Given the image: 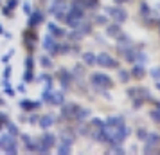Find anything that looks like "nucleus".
<instances>
[{"mask_svg":"<svg viewBox=\"0 0 160 155\" xmlns=\"http://www.w3.org/2000/svg\"><path fill=\"white\" fill-rule=\"evenodd\" d=\"M90 83H92L94 89H112V87H113L112 78H110L108 74H104V72L92 74V76H90Z\"/></svg>","mask_w":160,"mask_h":155,"instance_id":"1","label":"nucleus"},{"mask_svg":"<svg viewBox=\"0 0 160 155\" xmlns=\"http://www.w3.org/2000/svg\"><path fill=\"white\" fill-rule=\"evenodd\" d=\"M117 59H113L110 56L108 52H99V54H95V65L99 67H104V69H117Z\"/></svg>","mask_w":160,"mask_h":155,"instance_id":"2","label":"nucleus"},{"mask_svg":"<svg viewBox=\"0 0 160 155\" xmlns=\"http://www.w3.org/2000/svg\"><path fill=\"white\" fill-rule=\"evenodd\" d=\"M104 15L112 16L115 22L122 23V22H126V18H128V11L124 8H121V6H115V8H104Z\"/></svg>","mask_w":160,"mask_h":155,"instance_id":"3","label":"nucleus"},{"mask_svg":"<svg viewBox=\"0 0 160 155\" xmlns=\"http://www.w3.org/2000/svg\"><path fill=\"white\" fill-rule=\"evenodd\" d=\"M160 146V135L158 133H148L146 137V144H144V152L146 155L148 153H155V148Z\"/></svg>","mask_w":160,"mask_h":155,"instance_id":"4","label":"nucleus"},{"mask_svg":"<svg viewBox=\"0 0 160 155\" xmlns=\"http://www.w3.org/2000/svg\"><path fill=\"white\" fill-rule=\"evenodd\" d=\"M81 106L76 103H63L61 105V117L63 119H74Z\"/></svg>","mask_w":160,"mask_h":155,"instance_id":"5","label":"nucleus"},{"mask_svg":"<svg viewBox=\"0 0 160 155\" xmlns=\"http://www.w3.org/2000/svg\"><path fill=\"white\" fill-rule=\"evenodd\" d=\"M56 45H58V40L49 33V34L43 38V49L49 52L51 56H56Z\"/></svg>","mask_w":160,"mask_h":155,"instance_id":"6","label":"nucleus"},{"mask_svg":"<svg viewBox=\"0 0 160 155\" xmlns=\"http://www.w3.org/2000/svg\"><path fill=\"white\" fill-rule=\"evenodd\" d=\"M58 76H59V83H61V89L67 90L72 83V72H68L67 69H59L58 70Z\"/></svg>","mask_w":160,"mask_h":155,"instance_id":"7","label":"nucleus"},{"mask_svg":"<svg viewBox=\"0 0 160 155\" xmlns=\"http://www.w3.org/2000/svg\"><path fill=\"white\" fill-rule=\"evenodd\" d=\"M22 141L25 144V150L29 153H36V148H38V139H31V135L27 133H22Z\"/></svg>","mask_w":160,"mask_h":155,"instance_id":"8","label":"nucleus"},{"mask_svg":"<svg viewBox=\"0 0 160 155\" xmlns=\"http://www.w3.org/2000/svg\"><path fill=\"white\" fill-rule=\"evenodd\" d=\"M43 22V13L42 11H31L29 13V20H27V25L29 27H36L38 23H42Z\"/></svg>","mask_w":160,"mask_h":155,"instance_id":"9","label":"nucleus"},{"mask_svg":"<svg viewBox=\"0 0 160 155\" xmlns=\"http://www.w3.org/2000/svg\"><path fill=\"white\" fill-rule=\"evenodd\" d=\"M104 125L110 126V128H119V126H124V117L122 116H110L106 121H104Z\"/></svg>","mask_w":160,"mask_h":155,"instance_id":"10","label":"nucleus"},{"mask_svg":"<svg viewBox=\"0 0 160 155\" xmlns=\"http://www.w3.org/2000/svg\"><path fill=\"white\" fill-rule=\"evenodd\" d=\"M38 141H40V142H42L43 146H47V148H52L54 144H56V135L45 130V133L42 135V139H38Z\"/></svg>","mask_w":160,"mask_h":155,"instance_id":"11","label":"nucleus"},{"mask_svg":"<svg viewBox=\"0 0 160 155\" xmlns=\"http://www.w3.org/2000/svg\"><path fill=\"white\" fill-rule=\"evenodd\" d=\"M40 105H42V101H31V99L20 101V106H22V110H25V112L36 110V108H40Z\"/></svg>","mask_w":160,"mask_h":155,"instance_id":"12","label":"nucleus"},{"mask_svg":"<svg viewBox=\"0 0 160 155\" xmlns=\"http://www.w3.org/2000/svg\"><path fill=\"white\" fill-rule=\"evenodd\" d=\"M131 70L130 74L133 76V78H137V80H140V78H144V74H146V69L144 65H140V63H131Z\"/></svg>","mask_w":160,"mask_h":155,"instance_id":"13","label":"nucleus"},{"mask_svg":"<svg viewBox=\"0 0 160 155\" xmlns=\"http://www.w3.org/2000/svg\"><path fill=\"white\" fill-rule=\"evenodd\" d=\"M122 33V29H121V23L119 22H115V23H110L108 27H106V34L108 36H113V38H117L119 34Z\"/></svg>","mask_w":160,"mask_h":155,"instance_id":"14","label":"nucleus"},{"mask_svg":"<svg viewBox=\"0 0 160 155\" xmlns=\"http://www.w3.org/2000/svg\"><path fill=\"white\" fill-rule=\"evenodd\" d=\"M52 123H54V117H52L51 114H47V116H43V117L38 119V125H40V128H42V130H47V128H51Z\"/></svg>","mask_w":160,"mask_h":155,"instance_id":"15","label":"nucleus"},{"mask_svg":"<svg viewBox=\"0 0 160 155\" xmlns=\"http://www.w3.org/2000/svg\"><path fill=\"white\" fill-rule=\"evenodd\" d=\"M88 117H90V110H88V108H79L74 119H76L78 123H87V119H88Z\"/></svg>","mask_w":160,"mask_h":155,"instance_id":"16","label":"nucleus"},{"mask_svg":"<svg viewBox=\"0 0 160 155\" xmlns=\"http://www.w3.org/2000/svg\"><path fill=\"white\" fill-rule=\"evenodd\" d=\"M65 103V94L59 90V92H52V101L51 105H58V106H61V105Z\"/></svg>","mask_w":160,"mask_h":155,"instance_id":"17","label":"nucleus"},{"mask_svg":"<svg viewBox=\"0 0 160 155\" xmlns=\"http://www.w3.org/2000/svg\"><path fill=\"white\" fill-rule=\"evenodd\" d=\"M65 36L68 38V40H72V42H74V40H83V38H85V34H83V33H81L79 29H78V27H74V29L70 31V33H67Z\"/></svg>","mask_w":160,"mask_h":155,"instance_id":"18","label":"nucleus"},{"mask_svg":"<svg viewBox=\"0 0 160 155\" xmlns=\"http://www.w3.org/2000/svg\"><path fill=\"white\" fill-rule=\"evenodd\" d=\"M83 63L85 65H95V54L92 51H88V52H83Z\"/></svg>","mask_w":160,"mask_h":155,"instance_id":"19","label":"nucleus"},{"mask_svg":"<svg viewBox=\"0 0 160 155\" xmlns=\"http://www.w3.org/2000/svg\"><path fill=\"white\" fill-rule=\"evenodd\" d=\"M78 29H79L85 36H87V34H90V33H92V23L87 22V20H81L79 25H78Z\"/></svg>","mask_w":160,"mask_h":155,"instance_id":"20","label":"nucleus"},{"mask_svg":"<svg viewBox=\"0 0 160 155\" xmlns=\"http://www.w3.org/2000/svg\"><path fill=\"white\" fill-rule=\"evenodd\" d=\"M59 137H61V142H65V144H70V146L74 144V139H76V137H74L70 132H61V133H59Z\"/></svg>","mask_w":160,"mask_h":155,"instance_id":"21","label":"nucleus"},{"mask_svg":"<svg viewBox=\"0 0 160 155\" xmlns=\"http://www.w3.org/2000/svg\"><path fill=\"white\" fill-rule=\"evenodd\" d=\"M56 152H58L59 155H68V153H72V146H70V144H65V142H59Z\"/></svg>","mask_w":160,"mask_h":155,"instance_id":"22","label":"nucleus"},{"mask_svg":"<svg viewBox=\"0 0 160 155\" xmlns=\"http://www.w3.org/2000/svg\"><path fill=\"white\" fill-rule=\"evenodd\" d=\"M117 74H119V80L122 83H128L131 80V74L128 72V70H124V69H119V67H117Z\"/></svg>","mask_w":160,"mask_h":155,"instance_id":"23","label":"nucleus"},{"mask_svg":"<svg viewBox=\"0 0 160 155\" xmlns=\"http://www.w3.org/2000/svg\"><path fill=\"white\" fill-rule=\"evenodd\" d=\"M70 52V45L68 44H58L56 45V54H68Z\"/></svg>","mask_w":160,"mask_h":155,"instance_id":"24","label":"nucleus"},{"mask_svg":"<svg viewBox=\"0 0 160 155\" xmlns=\"http://www.w3.org/2000/svg\"><path fill=\"white\" fill-rule=\"evenodd\" d=\"M88 125L92 126L94 130H101L102 126H104V121H102V119H99V117H94L90 123H88Z\"/></svg>","mask_w":160,"mask_h":155,"instance_id":"25","label":"nucleus"},{"mask_svg":"<svg viewBox=\"0 0 160 155\" xmlns=\"http://www.w3.org/2000/svg\"><path fill=\"white\" fill-rule=\"evenodd\" d=\"M32 80H34V69H25V72H23V81L31 83Z\"/></svg>","mask_w":160,"mask_h":155,"instance_id":"26","label":"nucleus"},{"mask_svg":"<svg viewBox=\"0 0 160 155\" xmlns=\"http://www.w3.org/2000/svg\"><path fill=\"white\" fill-rule=\"evenodd\" d=\"M42 101L51 103L52 101V89H43V92H42Z\"/></svg>","mask_w":160,"mask_h":155,"instance_id":"27","label":"nucleus"},{"mask_svg":"<svg viewBox=\"0 0 160 155\" xmlns=\"http://www.w3.org/2000/svg\"><path fill=\"white\" fill-rule=\"evenodd\" d=\"M2 150H4V153H8V155L18 153V146H16V144H8V146H4Z\"/></svg>","mask_w":160,"mask_h":155,"instance_id":"28","label":"nucleus"},{"mask_svg":"<svg viewBox=\"0 0 160 155\" xmlns=\"http://www.w3.org/2000/svg\"><path fill=\"white\" fill-rule=\"evenodd\" d=\"M106 153H119V155H124V153H126V150H124L121 144H113V146H112V150H108Z\"/></svg>","mask_w":160,"mask_h":155,"instance_id":"29","label":"nucleus"},{"mask_svg":"<svg viewBox=\"0 0 160 155\" xmlns=\"http://www.w3.org/2000/svg\"><path fill=\"white\" fill-rule=\"evenodd\" d=\"M52 36L56 38V40H59V38H65V34H67V31L65 29H61V27H56V29L51 33Z\"/></svg>","mask_w":160,"mask_h":155,"instance_id":"30","label":"nucleus"},{"mask_svg":"<svg viewBox=\"0 0 160 155\" xmlns=\"http://www.w3.org/2000/svg\"><path fill=\"white\" fill-rule=\"evenodd\" d=\"M146 61H148V56H146L142 51H137V59H135V63H140V65H144Z\"/></svg>","mask_w":160,"mask_h":155,"instance_id":"31","label":"nucleus"},{"mask_svg":"<svg viewBox=\"0 0 160 155\" xmlns=\"http://www.w3.org/2000/svg\"><path fill=\"white\" fill-rule=\"evenodd\" d=\"M6 126H8V132L11 133V135H15V137L18 135V128H16V125H15V123H11V121H8V125H6Z\"/></svg>","mask_w":160,"mask_h":155,"instance_id":"32","label":"nucleus"},{"mask_svg":"<svg viewBox=\"0 0 160 155\" xmlns=\"http://www.w3.org/2000/svg\"><path fill=\"white\" fill-rule=\"evenodd\" d=\"M40 65L45 67V69H49V67H52V59L47 58V56H42V58H40Z\"/></svg>","mask_w":160,"mask_h":155,"instance_id":"33","label":"nucleus"},{"mask_svg":"<svg viewBox=\"0 0 160 155\" xmlns=\"http://www.w3.org/2000/svg\"><path fill=\"white\" fill-rule=\"evenodd\" d=\"M149 117H151L155 123H158V125H160V110H158V108H155V110L149 112Z\"/></svg>","mask_w":160,"mask_h":155,"instance_id":"34","label":"nucleus"},{"mask_svg":"<svg viewBox=\"0 0 160 155\" xmlns=\"http://www.w3.org/2000/svg\"><path fill=\"white\" fill-rule=\"evenodd\" d=\"M149 74L153 76V80H155V81H158V80H160V67L151 69V70H149Z\"/></svg>","mask_w":160,"mask_h":155,"instance_id":"35","label":"nucleus"},{"mask_svg":"<svg viewBox=\"0 0 160 155\" xmlns=\"http://www.w3.org/2000/svg\"><path fill=\"white\" fill-rule=\"evenodd\" d=\"M95 23L97 25H104V23H108V18L104 15H99V16H95Z\"/></svg>","mask_w":160,"mask_h":155,"instance_id":"36","label":"nucleus"},{"mask_svg":"<svg viewBox=\"0 0 160 155\" xmlns=\"http://www.w3.org/2000/svg\"><path fill=\"white\" fill-rule=\"evenodd\" d=\"M140 13H142V15H149V13H151V9H149V6H148V4H146V2H144V4H140Z\"/></svg>","mask_w":160,"mask_h":155,"instance_id":"37","label":"nucleus"},{"mask_svg":"<svg viewBox=\"0 0 160 155\" xmlns=\"http://www.w3.org/2000/svg\"><path fill=\"white\" fill-rule=\"evenodd\" d=\"M25 69H34V59H32V56H27L25 58Z\"/></svg>","mask_w":160,"mask_h":155,"instance_id":"38","label":"nucleus"},{"mask_svg":"<svg viewBox=\"0 0 160 155\" xmlns=\"http://www.w3.org/2000/svg\"><path fill=\"white\" fill-rule=\"evenodd\" d=\"M137 137H138L140 141H146V137H148V132H146L144 128H140V130L137 132Z\"/></svg>","mask_w":160,"mask_h":155,"instance_id":"39","label":"nucleus"},{"mask_svg":"<svg viewBox=\"0 0 160 155\" xmlns=\"http://www.w3.org/2000/svg\"><path fill=\"white\" fill-rule=\"evenodd\" d=\"M4 92H6L9 97L15 96V90H13V87H11V85H6V87H4Z\"/></svg>","mask_w":160,"mask_h":155,"instance_id":"40","label":"nucleus"},{"mask_svg":"<svg viewBox=\"0 0 160 155\" xmlns=\"http://www.w3.org/2000/svg\"><path fill=\"white\" fill-rule=\"evenodd\" d=\"M6 125H8V116H6L4 112H0V128L6 126Z\"/></svg>","mask_w":160,"mask_h":155,"instance_id":"41","label":"nucleus"},{"mask_svg":"<svg viewBox=\"0 0 160 155\" xmlns=\"http://www.w3.org/2000/svg\"><path fill=\"white\" fill-rule=\"evenodd\" d=\"M6 8L13 11L15 8H18V0H9V2H8V6H6Z\"/></svg>","mask_w":160,"mask_h":155,"instance_id":"42","label":"nucleus"},{"mask_svg":"<svg viewBox=\"0 0 160 155\" xmlns=\"http://www.w3.org/2000/svg\"><path fill=\"white\" fill-rule=\"evenodd\" d=\"M13 54H15V51H13V49H11V51H9L8 54H6V56H2V63H8V61H9V58H11V56H13Z\"/></svg>","mask_w":160,"mask_h":155,"instance_id":"43","label":"nucleus"},{"mask_svg":"<svg viewBox=\"0 0 160 155\" xmlns=\"http://www.w3.org/2000/svg\"><path fill=\"white\" fill-rule=\"evenodd\" d=\"M126 92H128V97H131V99L137 96V89H128Z\"/></svg>","mask_w":160,"mask_h":155,"instance_id":"44","label":"nucleus"},{"mask_svg":"<svg viewBox=\"0 0 160 155\" xmlns=\"http://www.w3.org/2000/svg\"><path fill=\"white\" fill-rule=\"evenodd\" d=\"M38 119H40V117H38L36 114H32V116H29V121H27V123H31V125H34V123H38Z\"/></svg>","mask_w":160,"mask_h":155,"instance_id":"45","label":"nucleus"},{"mask_svg":"<svg viewBox=\"0 0 160 155\" xmlns=\"http://www.w3.org/2000/svg\"><path fill=\"white\" fill-rule=\"evenodd\" d=\"M9 76H11V67H6V72H4V80H9Z\"/></svg>","mask_w":160,"mask_h":155,"instance_id":"46","label":"nucleus"},{"mask_svg":"<svg viewBox=\"0 0 160 155\" xmlns=\"http://www.w3.org/2000/svg\"><path fill=\"white\" fill-rule=\"evenodd\" d=\"M23 13H25V15H29L31 13V4H27V2L23 4Z\"/></svg>","mask_w":160,"mask_h":155,"instance_id":"47","label":"nucleus"},{"mask_svg":"<svg viewBox=\"0 0 160 155\" xmlns=\"http://www.w3.org/2000/svg\"><path fill=\"white\" fill-rule=\"evenodd\" d=\"M2 13H4V15H6V16H11V9L4 8V9H2Z\"/></svg>","mask_w":160,"mask_h":155,"instance_id":"48","label":"nucleus"},{"mask_svg":"<svg viewBox=\"0 0 160 155\" xmlns=\"http://www.w3.org/2000/svg\"><path fill=\"white\" fill-rule=\"evenodd\" d=\"M113 2H115L117 6H122L124 2H128V0H113Z\"/></svg>","mask_w":160,"mask_h":155,"instance_id":"49","label":"nucleus"},{"mask_svg":"<svg viewBox=\"0 0 160 155\" xmlns=\"http://www.w3.org/2000/svg\"><path fill=\"white\" fill-rule=\"evenodd\" d=\"M18 90L20 92H25V85H18Z\"/></svg>","mask_w":160,"mask_h":155,"instance_id":"50","label":"nucleus"},{"mask_svg":"<svg viewBox=\"0 0 160 155\" xmlns=\"http://www.w3.org/2000/svg\"><path fill=\"white\" fill-rule=\"evenodd\" d=\"M157 89H158V92H160V80L157 81Z\"/></svg>","mask_w":160,"mask_h":155,"instance_id":"51","label":"nucleus"},{"mask_svg":"<svg viewBox=\"0 0 160 155\" xmlns=\"http://www.w3.org/2000/svg\"><path fill=\"white\" fill-rule=\"evenodd\" d=\"M2 33H4V31H2V25H0V34H2Z\"/></svg>","mask_w":160,"mask_h":155,"instance_id":"52","label":"nucleus"},{"mask_svg":"<svg viewBox=\"0 0 160 155\" xmlns=\"http://www.w3.org/2000/svg\"><path fill=\"white\" fill-rule=\"evenodd\" d=\"M157 108H158V110H160V103H158V105H157Z\"/></svg>","mask_w":160,"mask_h":155,"instance_id":"53","label":"nucleus"}]
</instances>
